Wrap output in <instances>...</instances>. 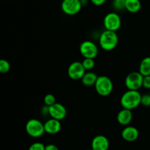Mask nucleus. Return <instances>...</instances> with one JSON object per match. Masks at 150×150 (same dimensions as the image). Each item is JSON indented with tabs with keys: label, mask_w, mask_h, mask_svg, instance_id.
I'll return each mask as SVG.
<instances>
[{
	"label": "nucleus",
	"mask_w": 150,
	"mask_h": 150,
	"mask_svg": "<svg viewBox=\"0 0 150 150\" xmlns=\"http://www.w3.org/2000/svg\"><path fill=\"white\" fill-rule=\"evenodd\" d=\"M142 94L139 91L127 90L120 98V104L122 108L134 110L141 104Z\"/></svg>",
	"instance_id": "f257e3e1"
},
{
	"label": "nucleus",
	"mask_w": 150,
	"mask_h": 150,
	"mask_svg": "<svg viewBox=\"0 0 150 150\" xmlns=\"http://www.w3.org/2000/svg\"><path fill=\"white\" fill-rule=\"evenodd\" d=\"M119 37L117 32L105 29L99 37V44L101 49L105 51H112L117 46Z\"/></svg>",
	"instance_id": "f03ea898"
},
{
	"label": "nucleus",
	"mask_w": 150,
	"mask_h": 150,
	"mask_svg": "<svg viewBox=\"0 0 150 150\" xmlns=\"http://www.w3.org/2000/svg\"><path fill=\"white\" fill-rule=\"evenodd\" d=\"M96 92L101 96H108L112 93L114 84L111 78L105 75L98 76L95 85Z\"/></svg>",
	"instance_id": "7ed1b4c3"
},
{
	"label": "nucleus",
	"mask_w": 150,
	"mask_h": 150,
	"mask_svg": "<svg viewBox=\"0 0 150 150\" xmlns=\"http://www.w3.org/2000/svg\"><path fill=\"white\" fill-rule=\"evenodd\" d=\"M26 132L32 138H40L45 133L44 124L37 119H31L26 122L25 126Z\"/></svg>",
	"instance_id": "20e7f679"
},
{
	"label": "nucleus",
	"mask_w": 150,
	"mask_h": 150,
	"mask_svg": "<svg viewBox=\"0 0 150 150\" xmlns=\"http://www.w3.org/2000/svg\"><path fill=\"white\" fill-rule=\"evenodd\" d=\"M144 76L139 71H132L126 76L125 85L127 90L139 91L143 87Z\"/></svg>",
	"instance_id": "39448f33"
},
{
	"label": "nucleus",
	"mask_w": 150,
	"mask_h": 150,
	"mask_svg": "<svg viewBox=\"0 0 150 150\" xmlns=\"http://www.w3.org/2000/svg\"><path fill=\"white\" fill-rule=\"evenodd\" d=\"M103 25L105 29L117 32L121 27V17L116 12H111V13H107L104 17Z\"/></svg>",
	"instance_id": "423d86ee"
},
{
	"label": "nucleus",
	"mask_w": 150,
	"mask_h": 150,
	"mask_svg": "<svg viewBox=\"0 0 150 150\" xmlns=\"http://www.w3.org/2000/svg\"><path fill=\"white\" fill-rule=\"evenodd\" d=\"M79 51L83 58L95 59L98 56L99 49L95 43L89 40H86L80 44Z\"/></svg>",
	"instance_id": "0eeeda50"
},
{
	"label": "nucleus",
	"mask_w": 150,
	"mask_h": 150,
	"mask_svg": "<svg viewBox=\"0 0 150 150\" xmlns=\"http://www.w3.org/2000/svg\"><path fill=\"white\" fill-rule=\"evenodd\" d=\"M83 5L81 0H62L61 9L67 16H75L81 11Z\"/></svg>",
	"instance_id": "6e6552de"
},
{
	"label": "nucleus",
	"mask_w": 150,
	"mask_h": 150,
	"mask_svg": "<svg viewBox=\"0 0 150 150\" xmlns=\"http://www.w3.org/2000/svg\"><path fill=\"white\" fill-rule=\"evenodd\" d=\"M86 71L83 67L82 62L75 61L70 63L67 69V75L73 80H81Z\"/></svg>",
	"instance_id": "1a4fd4ad"
},
{
	"label": "nucleus",
	"mask_w": 150,
	"mask_h": 150,
	"mask_svg": "<svg viewBox=\"0 0 150 150\" xmlns=\"http://www.w3.org/2000/svg\"><path fill=\"white\" fill-rule=\"evenodd\" d=\"M67 116V109L61 103L56 102L49 107V116L52 119L62 121Z\"/></svg>",
	"instance_id": "9d476101"
},
{
	"label": "nucleus",
	"mask_w": 150,
	"mask_h": 150,
	"mask_svg": "<svg viewBox=\"0 0 150 150\" xmlns=\"http://www.w3.org/2000/svg\"><path fill=\"white\" fill-rule=\"evenodd\" d=\"M109 148V141L103 135L95 136L91 142V149L92 150H108Z\"/></svg>",
	"instance_id": "9b49d317"
},
{
	"label": "nucleus",
	"mask_w": 150,
	"mask_h": 150,
	"mask_svg": "<svg viewBox=\"0 0 150 150\" xmlns=\"http://www.w3.org/2000/svg\"><path fill=\"white\" fill-rule=\"evenodd\" d=\"M122 138L127 142H133L136 141L139 136V131L136 127L133 126H125L121 132Z\"/></svg>",
	"instance_id": "f8f14e48"
},
{
	"label": "nucleus",
	"mask_w": 150,
	"mask_h": 150,
	"mask_svg": "<svg viewBox=\"0 0 150 150\" xmlns=\"http://www.w3.org/2000/svg\"><path fill=\"white\" fill-rule=\"evenodd\" d=\"M44 127L46 133L49 135H55L59 133L62 129V124L60 121L51 118L45 121L44 123Z\"/></svg>",
	"instance_id": "ddd939ff"
},
{
	"label": "nucleus",
	"mask_w": 150,
	"mask_h": 150,
	"mask_svg": "<svg viewBox=\"0 0 150 150\" xmlns=\"http://www.w3.org/2000/svg\"><path fill=\"white\" fill-rule=\"evenodd\" d=\"M117 121L122 126H128L133 120V112L131 110L122 108L118 112L117 116Z\"/></svg>",
	"instance_id": "4468645a"
},
{
	"label": "nucleus",
	"mask_w": 150,
	"mask_h": 150,
	"mask_svg": "<svg viewBox=\"0 0 150 150\" xmlns=\"http://www.w3.org/2000/svg\"><path fill=\"white\" fill-rule=\"evenodd\" d=\"M98 78V76L97 75V74L90 71H86L85 73V74L81 78V81L82 84L84 86L92 87L95 86V82H96Z\"/></svg>",
	"instance_id": "2eb2a0df"
},
{
	"label": "nucleus",
	"mask_w": 150,
	"mask_h": 150,
	"mask_svg": "<svg viewBox=\"0 0 150 150\" xmlns=\"http://www.w3.org/2000/svg\"><path fill=\"white\" fill-rule=\"evenodd\" d=\"M142 8L140 0H126L125 10L131 13H136Z\"/></svg>",
	"instance_id": "dca6fc26"
},
{
	"label": "nucleus",
	"mask_w": 150,
	"mask_h": 150,
	"mask_svg": "<svg viewBox=\"0 0 150 150\" xmlns=\"http://www.w3.org/2000/svg\"><path fill=\"white\" fill-rule=\"evenodd\" d=\"M139 71L144 76L150 75V57H146L141 61Z\"/></svg>",
	"instance_id": "f3484780"
},
{
	"label": "nucleus",
	"mask_w": 150,
	"mask_h": 150,
	"mask_svg": "<svg viewBox=\"0 0 150 150\" xmlns=\"http://www.w3.org/2000/svg\"><path fill=\"white\" fill-rule=\"evenodd\" d=\"M82 64H83V67H84L85 70H86V71H92V69L95 68V59L83 58V61H82Z\"/></svg>",
	"instance_id": "a211bd4d"
},
{
	"label": "nucleus",
	"mask_w": 150,
	"mask_h": 150,
	"mask_svg": "<svg viewBox=\"0 0 150 150\" xmlns=\"http://www.w3.org/2000/svg\"><path fill=\"white\" fill-rule=\"evenodd\" d=\"M126 0H113L112 7L116 11H122L125 10Z\"/></svg>",
	"instance_id": "6ab92c4d"
},
{
	"label": "nucleus",
	"mask_w": 150,
	"mask_h": 150,
	"mask_svg": "<svg viewBox=\"0 0 150 150\" xmlns=\"http://www.w3.org/2000/svg\"><path fill=\"white\" fill-rule=\"evenodd\" d=\"M10 64L7 60L1 59L0 60V72L2 74H6L10 71Z\"/></svg>",
	"instance_id": "aec40b11"
},
{
	"label": "nucleus",
	"mask_w": 150,
	"mask_h": 150,
	"mask_svg": "<svg viewBox=\"0 0 150 150\" xmlns=\"http://www.w3.org/2000/svg\"><path fill=\"white\" fill-rule=\"evenodd\" d=\"M43 101H44V104L50 107V106L55 104L56 98L55 96H54V95H53L52 94H48L44 96Z\"/></svg>",
	"instance_id": "412c9836"
},
{
	"label": "nucleus",
	"mask_w": 150,
	"mask_h": 150,
	"mask_svg": "<svg viewBox=\"0 0 150 150\" xmlns=\"http://www.w3.org/2000/svg\"><path fill=\"white\" fill-rule=\"evenodd\" d=\"M28 150H45V146L41 142H35L29 146Z\"/></svg>",
	"instance_id": "4be33fe9"
},
{
	"label": "nucleus",
	"mask_w": 150,
	"mask_h": 150,
	"mask_svg": "<svg viewBox=\"0 0 150 150\" xmlns=\"http://www.w3.org/2000/svg\"><path fill=\"white\" fill-rule=\"evenodd\" d=\"M141 104L144 107H150V94H145L142 96Z\"/></svg>",
	"instance_id": "5701e85b"
},
{
	"label": "nucleus",
	"mask_w": 150,
	"mask_h": 150,
	"mask_svg": "<svg viewBox=\"0 0 150 150\" xmlns=\"http://www.w3.org/2000/svg\"><path fill=\"white\" fill-rule=\"evenodd\" d=\"M143 87L146 89L150 90V75L144 76Z\"/></svg>",
	"instance_id": "b1692460"
},
{
	"label": "nucleus",
	"mask_w": 150,
	"mask_h": 150,
	"mask_svg": "<svg viewBox=\"0 0 150 150\" xmlns=\"http://www.w3.org/2000/svg\"><path fill=\"white\" fill-rule=\"evenodd\" d=\"M40 113L42 116H49V107L45 104H44L42 107H41Z\"/></svg>",
	"instance_id": "393cba45"
},
{
	"label": "nucleus",
	"mask_w": 150,
	"mask_h": 150,
	"mask_svg": "<svg viewBox=\"0 0 150 150\" xmlns=\"http://www.w3.org/2000/svg\"><path fill=\"white\" fill-rule=\"evenodd\" d=\"M107 0H89L92 4L95 6H101L105 3Z\"/></svg>",
	"instance_id": "a878e982"
},
{
	"label": "nucleus",
	"mask_w": 150,
	"mask_h": 150,
	"mask_svg": "<svg viewBox=\"0 0 150 150\" xmlns=\"http://www.w3.org/2000/svg\"><path fill=\"white\" fill-rule=\"evenodd\" d=\"M45 150H59V148L55 144H49L45 146Z\"/></svg>",
	"instance_id": "bb28decb"
},
{
	"label": "nucleus",
	"mask_w": 150,
	"mask_h": 150,
	"mask_svg": "<svg viewBox=\"0 0 150 150\" xmlns=\"http://www.w3.org/2000/svg\"><path fill=\"white\" fill-rule=\"evenodd\" d=\"M81 4L82 5H83V6L86 5V4L89 3V0H81Z\"/></svg>",
	"instance_id": "cd10ccee"
},
{
	"label": "nucleus",
	"mask_w": 150,
	"mask_h": 150,
	"mask_svg": "<svg viewBox=\"0 0 150 150\" xmlns=\"http://www.w3.org/2000/svg\"><path fill=\"white\" fill-rule=\"evenodd\" d=\"M85 150H92V149H85Z\"/></svg>",
	"instance_id": "c85d7f7f"
},
{
	"label": "nucleus",
	"mask_w": 150,
	"mask_h": 150,
	"mask_svg": "<svg viewBox=\"0 0 150 150\" xmlns=\"http://www.w3.org/2000/svg\"><path fill=\"white\" fill-rule=\"evenodd\" d=\"M149 94H150V90H149Z\"/></svg>",
	"instance_id": "c756f323"
}]
</instances>
